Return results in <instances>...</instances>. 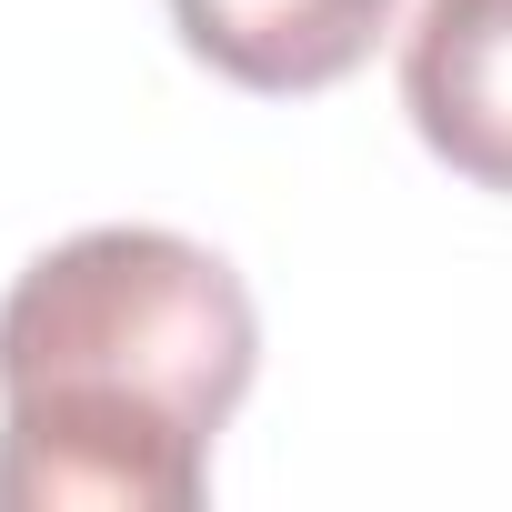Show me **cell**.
I'll list each match as a JSON object with an SVG mask.
<instances>
[{
    "label": "cell",
    "instance_id": "6da1fadb",
    "mask_svg": "<svg viewBox=\"0 0 512 512\" xmlns=\"http://www.w3.org/2000/svg\"><path fill=\"white\" fill-rule=\"evenodd\" d=\"M251 372L221 251L161 221L51 241L0 302V512H191Z\"/></svg>",
    "mask_w": 512,
    "mask_h": 512
},
{
    "label": "cell",
    "instance_id": "7a4b0ae2",
    "mask_svg": "<svg viewBox=\"0 0 512 512\" xmlns=\"http://www.w3.org/2000/svg\"><path fill=\"white\" fill-rule=\"evenodd\" d=\"M402 111L432 161L512 201V0H422L402 31Z\"/></svg>",
    "mask_w": 512,
    "mask_h": 512
},
{
    "label": "cell",
    "instance_id": "3957f363",
    "mask_svg": "<svg viewBox=\"0 0 512 512\" xmlns=\"http://www.w3.org/2000/svg\"><path fill=\"white\" fill-rule=\"evenodd\" d=\"M171 31L221 81L302 101L372 61V41L392 31V0H171Z\"/></svg>",
    "mask_w": 512,
    "mask_h": 512
}]
</instances>
